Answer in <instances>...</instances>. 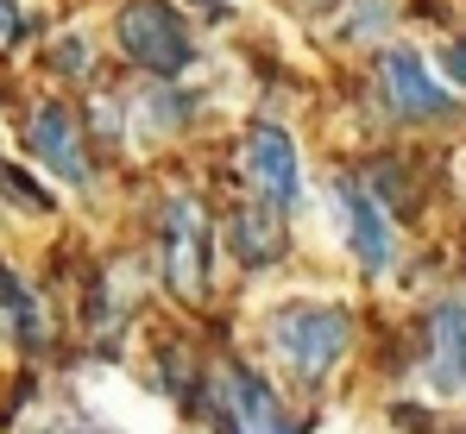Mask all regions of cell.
Listing matches in <instances>:
<instances>
[{
	"label": "cell",
	"instance_id": "cell-15",
	"mask_svg": "<svg viewBox=\"0 0 466 434\" xmlns=\"http://www.w3.org/2000/svg\"><path fill=\"white\" fill-rule=\"evenodd\" d=\"M202 6H215V0H202Z\"/></svg>",
	"mask_w": 466,
	"mask_h": 434
},
{
	"label": "cell",
	"instance_id": "cell-11",
	"mask_svg": "<svg viewBox=\"0 0 466 434\" xmlns=\"http://www.w3.org/2000/svg\"><path fill=\"white\" fill-rule=\"evenodd\" d=\"M0 315H13V328H19V334H32V328H38V315H32V302H25V289L13 284L6 271H0Z\"/></svg>",
	"mask_w": 466,
	"mask_h": 434
},
{
	"label": "cell",
	"instance_id": "cell-8",
	"mask_svg": "<svg viewBox=\"0 0 466 434\" xmlns=\"http://www.w3.org/2000/svg\"><path fill=\"white\" fill-rule=\"evenodd\" d=\"M32 151H38V164L45 170H57L64 183H82V139H76V120H70V107H38L32 114Z\"/></svg>",
	"mask_w": 466,
	"mask_h": 434
},
{
	"label": "cell",
	"instance_id": "cell-1",
	"mask_svg": "<svg viewBox=\"0 0 466 434\" xmlns=\"http://www.w3.org/2000/svg\"><path fill=\"white\" fill-rule=\"evenodd\" d=\"M347 340H353V321L334 302H284L271 315V353L290 365L303 384H321L340 365Z\"/></svg>",
	"mask_w": 466,
	"mask_h": 434
},
{
	"label": "cell",
	"instance_id": "cell-14",
	"mask_svg": "<svg viewBox=\"0 0 466 434\" xmlns=\"http://www.w3.org/2000/svg\"><path fill=\"white\" fill-rule=\"evenodd\" d=\"M57 434H88V429H76V422H64V429H57Z\"/></svg>",
	"mask_w": 466,
	"mask_h": 434
},
{
	"label": "cell",
	"instance_id": "cell-13",
	"mask_svg": "<svg viewBox=\"0 0 466 434\" xmlns=\"http://www.w3.org/2000/svg\"><path fill=\"white\" fill-rule=\"evenodd\" d=\"M6 32H13V6L0 0V38H6Z\"/></svg>",
	"mask_w": 466,
	"mask_h": 434
},
{
	"label": "cell",
	"instance_id": "cell-3",
	"mask_svg": "<svg viewBox=\"0 0 466 434\" xmlns=\"http://www.w3.org/2000/svg\"><path fill=\"white\" fill-rule=\"evenodd\" d=\"M164 278L183 302H196L208 289V227H202L189 196H177L164 208Z\"/></svg>",
	"mask_w": 466,
	"mask_h": 434
},
{
	"label": "cell",
	"instance_id": "cell-6",
	"mask_svg": "<svg viewBox=\"0 0 466 434\" xmlns=\"http://www.w3.org/2000/svg\"><path fill=\"white\" fill-rule=\"evenodd\" d=\"M385 95H390V107H397V114H410V120H435V114H448V107H454V101H448V88L422 70V57H416V51H385Z\"/></svg>",
	"mask_w": 466,
	"mask_h": 434
},
{
	"label": "cell",
	"instance_id": "cell-5",
	"mask_svg": "<svg viewBox=\"0 0 466 434\" xmlns=\"http://www.w3.org/2000/svg\"><path fill=\"white\" fill-rule=\"evenodd\" d=\"M215 422L221 434H290L278 397L246 371V365H221V390H215Z\"/></svg>",
	"mask_w": 466,
	"mask_h": 434
},
{
	"label": "cell",
	"instance_id": "cell-9",
	"mask_svg": "<svg viewBox=\"0 0 466 434\" xmlns=\"http://www.w3.org/2000/svg\"><path fill=\"white\" fill-rule=\"evenodd\" d=\"M429 384H435L441 397H466V302H441V308H435Z\"/></svg>",
	"mask_w": 466,
	"mask_h": 434
},
{
	"label": "cell",
	"instance_id": "cell-7",
	"mask_svg": "<svg viewBox=\"0 0 466 434\" xmlns=\"http://www.w3.org/2000/svg\"><path fill=\"white\" fill-rule=\"evenodd\" d=\"M334 196H340V220H347L353 258H360L366 271H390V227H385V215H379V202H372L366 189H353V183H340Z\"/></svg>",
	"mask_w": 466,
	"mask_h": 434
},
{
	"label": "cell",
	"instance_id": "cell-2",
	"mask_svg": "<svg viewBox=\"0 0 466 434\" xmlns=\"http://www.w3.org/2000/svg\"><path fill=\"white\" fill-rule=\"evenodd\" d=\"M120 51H127L133 64L157 70V76H177V70L196 64V45H189L177 6H164V0H133V6L120 13Z\"/></svg>",
	"mask_w": 466,
	"mask_h": 434
},
{
	"label": "cell",
	"instance_id": "cell-12",
	"mask_svg": "<svg viewBox=\"0 0 466 434\" xmlns=\"http://www.w3.org/2000/svg\"><path fill=\"white\" fill-rule=\"evenodd\" d=\"M448 70H454V76H461V82H466V38H461V45H454V51H448Z\"/></svg>",
	"mask_w": 466,
	"mask_h": 434
},
{
	"label": "cell",
	"instance_id": "cell-10",
	"mask_svg": "<svg viewBox=\"0 0 466 434\" xmlns=\"http://www.w3.org/2000/svg\"><path fill=\"white\" fill-rule=\"evenodd\" d=\"M278 246H284V227H278V208H271V202H246V208L233 215V252H239L246 265H271Z\"/></svg>",
	"mask_w": 466,
	"mask_h": 434
},
{
	"label": "cell",
	"instance_id": "cell-4",
	"mask_svg": "<svg viewBox=\"0 0 466 434\" xmlns=\"http://www.w3.org/2000/svg\"><path fill=\"white\" fill-rule=\"evenodd\" d=\"M246 177L258 183V196L278 215L303 202V157H297L290 133H278V126H252L246 133Z\"/></svg>",
	"mask_w": 466,
	"mask_h": 434
}]
</instances>
